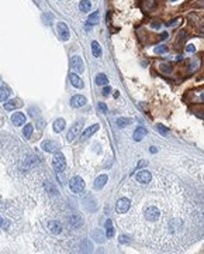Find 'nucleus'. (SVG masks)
<instances>
[{"mask_svg":"<svg viewBox=\"0 0 204 254\" xmlns=\"http://www.w3.org/2000/svg\"><path fill=\"white\" fill-rule=\"evenodd\" d=\"M201 100H204V93H203V95H201Z\"/></svg>","mask_w":204,"mask_h":254,"instance_id":"nucleus-45","label":"nucleus"},{"mask_svg":"<svg viewBox=\"0 0 204 254\" xmlns=\"http://www.w3.org/2000/svg\"><path fill=\"white\" fill-rule=\"evenodd\" d=\"M9 95H10L9 88H7V86H1V88H0V102H4L9 98Z\"/></svg>","mask_w":204,"mask_h":254,"instance_id":"nucleus-22","label":"nucleus"},{"mask_svg":"<svg viewBox=\"0 0 204 254\" xmlns=\"http://www.w3.org/2000/svg\"><path fill=\"white\" fill-rule=\"evenodd\" d=\"M99 129H100V126H99V124H93L92 127H89L87 130H85V131H83V134H82V137H80V140H82V141L87 140V138H89L90 135L94 134V133H96V131H97Z\"/></svg>","mask_w":204,"mask_h":254,"instance_id":"nucleus-11","label":"nucleus"},{"mask_svg":"<svg viewBox=\"0 0 204 254\" xmlns=\"http://www.w3.org/2000/svg\"><path fill=\"white\" fill-rule=\"evenodd\" d=\"M156 151H158V148H156V147H151V152H153V154H155Z\"/></svg>","mask_w":204,"mask_h":254,"instance_id":"nucleus-41","label":"nucleus"},{"mask_svg":"<svg viewBox=\"0 0 204 254\" xmlns=\"http://www.w3.org/2000/svg\"><path fill=\"white\" fill-rule=\"evenodd\" d=\"M146 165V161H141L138 165H136V169H139V168H142V167H145Z\"/></svg>","mask_w":204,"mask_h":254,"instance_id":"nucleus-38","label":"nucleus"},{"mask_svg":"<svg viewBox=\"0 0 204 254\" xmlns=\"http://www.w3.org/2000/svg\"><path fill=\"white\" fill-rule=\"evenodd\" d=\"M197 6H200V7H204V0H199Z\"/></svg>","mask_w":204,"mask_h":254,"instance_id":"nucleus-40","label":"nucleus"},{"mask_svg":"<svg viewBox=\"0 0 204 254\" xmlns=\"http://www.w3.org/2000/svg\"><path fill=\"white\" fill-rule=\"evenodd\" d=\"M146 134H148V131H146L145 127H138L135 131H134V140H135V141H141Z\"/></svg>","mask_w":204,"mask_h":254,"instance_id":"nucleus-13","label":"nucleus"},{"mask_svg":"<svg viewBox=\"0 0 204 254\" xmlns=\"http://www.w3.org/2000/svg\"><path fill=\"white\" fill-rule=\"evenodd\" d=\"M128 241H130V239H128L127 236H121V237H120V243H128Z\"/></svg>","mask_w":204,"mask_h":254,"instance_id":"nucleus-37","label":"nucleus"},{"mask_svg":"<svg viewBox=\"0 0 204 254\" xmlns=\"http://www.w3.org/2000/svg\"><path fill=\"white\" fill-rule=\"evenodd\" d=\"M92 237H93L97 243H102L103 240H104V234H103L102 230H94V232L92 233Z\"/></svg>","mask_w":204,"mask_h":254,"instance_id":"nucleus-26","label":"nucleus"},{"mask_svg":"<svg viewBox=\"0 0 204 254\" xmlns=\"http://www.w3.org/2000/svg\"><path fill=\"white\" fill-rule=\"evenodd\" d=\"M48 229L51 230L54 234H59V233L62 232V226H61V223L56 222V220H49V222H48Z\"/></svg>","mask_w":204,"mask_h":254,"instance_id":"nucleus-10","label":"nucleus"},{"mask_svg":"<svg viewBox=\"0 0 204 254\" xmlns=\"http://www.w3.org/2000/svg\"><path fill=\"white\" fill-rule=\"evenodd\" d=\"M70 68L75 71V72H83L85 69V64H83V59L79 57V55H73L70 58Z\"/></svg>","mask_w":204,"mask_h":254,"instance_id":"nucleus-5","label":"nucleus"},{"mask_svg":"<svg viewBox=\"0 0 204 254\" xmlns=\"http://www.w3.org/2000/svg\"><path fill=\"white\" fill-rule=\"evenodd\" d=\"M182 59H183L182 55H177V57H176V61H182Z\"/></svg>","mask_w":204,"mask_h":254,"instance_id":"nucleus-42","label":"nucleus"},{"mask_svg":"<svg viewBox=\"0 0 204 254\" xmlns=\"http://www.w3.org/2000/svg\"><path fill=\"white\" fill-rule=\"evenodd\" d=\"M155 4H156V0H149V1L146 3V7H148V9H152Z\"/></svg>","mask_w":204,"mask_h":254,"instance_id":"nucleus-36","label":"nucleus"},{"mask_svg":"<svg viewBox=\"0 0 204 254\" xmlns=\"http://www.w3.org/2000/svg\"><path fill=\"white\" fill-rule=\"evenodd\" d=\"M168 51H169V48L166 45H158V47H155V52L156 54H166Z\"/></svg>","mask_w":204,"mask_h":254,"instance_id":"nucleus-29","label":"nucleus"},{"mask_svg":"<svg viewBox=\"0 0 204 254\" xmlns=\"http://www.w3.org/2000/svg\"><path fill=\"white\" fill-rule=\"evenodd\" d=\"M135 181L139 185H148L152 181V174L149 171H139L135 177Z\"/></svg>","mask_w":204,"mask_h":254,"instance_id":"nucleus-3","label":"nucleus"},{"mask_svg":"<svg viewBox=\"0 0 204 254\" xmlns=\"http://www.w3.org/2000/svg\"><path fill=\"white\" fill-rule=\"evenodd\" d=\"M92 51H93V55L96 58H100V55H102V47H100V44L97 41L92 42Z\"/></svg>","mask_w":204,"mask_h":254,"instance_id":"nucleus-19","label":"nucleus"},{"mask_svg":"<svg viewBox=\"0 0 204 254\" xmlns=\"http://www.w3.org/2000/svg\"><path fill=\"white\" fill-rule=\"evenodd\" d=\"M79 7H80V11L87 13V11H90V9H92V3H90L89 0H82L80 4H79Z\"/></svg>","mask_w":204,"mask_h":254,"instance_id":"nucleus-21","label":"nucleus"},{"mask_svg":"<svg viewBox=\"0 0 204 254\" xmlns=\"http://www.w3.org/2000/svg\"><path fill=\"white\" fill-rule=\"evenodd\" d=\"M151 27L158 30V28H161V27H162V24H161V21H152V23H151Z\"/></svg>","mask_w":204,"mask_h":254,"instance_id":"nucleus-33","label":"nucleus"},{"mask_svg":"<svg viewBox=\"0 0 204 254\" xmlns=\"http://www.w3.org/2000/svg\"><path fill=\"white\" fill-rule=\"evenodd\" d=\"M64 129H65V120H64V119L55 120V123H54V130H55L56 133H61Z\"/></svg>","mask_w":204,"mask_h":254,"instance_id":"nucleus-18","label":"nucleus"},{"mask_svg":"<svg viewBox=\"0 0 204 254\" xmlns=\"http://www.w3.org/2000/svg\"><path fill=\"white\" fill-rule=\"evenodd\" d=\"M169 1H176V0H169Z\"/></svg>","mask_w":204,"mask_h":254,"instance_id":"nucleus-46","label":"nucleus"},{"mask_svg":"<svg viewBox=\"0 0 204 254\" xmlns=\"http://www.w3.org/2000/svg\"><path fill=\"white\" fill-rule=\"evenodd\" d=\"M18 104L16 103V102H13V100H10V102H6L4 103V109L6 110H13V109H16Z\"/></svg>","mask_w":204,"mask_h":254,"instance_id":"nucleus-28","label":"nucleus"},{"mask_svg":"<svg viewBox=\"0 0 204 254\" xmlns=\"http://www.w3.org/2000/svg\"><path fill=\"white\" fill-rule=\"evenodd\" d=\"M186 51L187 52H194V51H196V47H194L193 44H189V45L186 47Z\"/></svg>","mask_w":204,"mask_h":254,"instance_id":"nucleus-35","label":"nucleus"},{"mask_svg":"<svg viewBox=\"0 0 204 254\" xmlns=\"http://www.w3.org/2000/svg\"><path fill=\"white\" fill-rule=\"evenodd\" d=\"M179 21H182L180 17H177V18H175V20H170L169 23H166V26H168V27H173V26H176Z\"/></svg>","mask_w":204,"mask_h":254,"instance_id":"nucleus-31","label":"nucleus"},{"mask_svg":"<svg viewBox=\"0 0 204 254\" xmlns=\"http://www.w3.org/2000/svg\"><path fill=\"white\" fill-rule=\"evenodd\" d=\"M56 30H58V35L62 41H68L69 37H70V33H69V28L65 23H58Z\"/></svg>","mask_w":204,"mask_h":254,"instance_id":"nucleus-6","label":"nucleus"},{"mask_svg":"<svg viewBox=\"0 0 204 254\" xmlns=\"http://www.w3.org/2000/svg\"><path fill=\"white\" fill-rule=\"evenodd\" d=\"M99 109L102 110L103 113H104V112H107V106H106V103H103V102H100V103H99Z\"/></svg>","mask_w":204,"mask_h":254,"instance_id":"nucleus-34","label":"nucleus"},{"mask_svg":"<svg viewBox=\"0 0 204 254\" xmlns=\"http://www.w3.org/2000/svg\"><path fill=\"white\" fill-rule=\"evenodd\" d=\"M69 81H70V84L73 85L75 88H83V82L80 81V78L76 73H70L69 75Z\"/></svg>","mask_w":204,"mask_h":254,"instance_id":"nucleus-14","label":"nucleus"},{"mask_svg":"<svg viewBox=\"0 0 204 254\" xmlns=\"http://www.w3.org/2000/svg\"><path fill=\"white\" fill-rule=\"evenodd\" d=\"M52 164H54V168L56 172H62L64 169L66 168V160H65V155L62 152H55L54 155V160H52Z\"/></svg>","mask_w":204,"mask_h":254,"instance_id":"nucleus-1","label":"nucleus"},{"mask_svg":"<svg viewBox=\"0 0 204 254\" xmlns=\"http://www.w3.org/2000/svg\"><path fill=\"white\" fill-rule=\"evenodd\" d=\"M130 208H131V201H130L128 198H121V199H118V202L116 205V210H117V213H120V215L127 213V212L130 210Z\"/></svg>","mask_w":204,"mask_h":254,"instance_id":"nucleus-4","label":"nucleus"},{"mask_svg":"<svg viewBox=\"0 0 204 254\" xmlns=\"http://www.w3.org/2000/svg\"><path fill=\"white\" fill-rule=\"evenodd\" d=\"M168 37H169V35H168V33H166V31H163V33L161 34V40H166Z\"/></svg>","mask_w":204,"mask_h":254,"instance_id":"nucleus-39","label":"nucleus"},{"mask_svg":"<svg viewBox=\"0 0 204 254\" xmlns=\"http://www.w3.org/2000/svg\"><path fill=\"white\" fill-rule=\"evenodd\" d=\"M1 223H3V219H1V216H0V226H1Z\"/></svg>","mask_w":204,"mask_h":254,"instance_id":"nucleus-44","label":"nucleus"},{"mask_svg":"<svg viewBox=\"0 0 204 254\" xmlns=\"http://www.w3.org/2000/svg\"><path fill=\"white\" fill-rule=\"evenodd\" d=\"M107 182V175H100L96 181H94V188L96 189H103V186Z\"/></svg>","mask_w":204,"mask_h":254,"instance_id":"nucleus-17","label":"nucleus"},{"mask_svg":"<svg viewBox=\"0 0 204 254\" xmlns=\"http://www.w3.org/2000/svg\"><path fill=\"white\" fill-rule=\"evenodd\" d=\"M110 93H111V88H110V86H104V88H103V95H104V96H108Z\"/></svg>","mask_w":204,"mask_h":254,"instance_id":"nucleus-32","label":"nucleus"},{"mask_svg":"<svg viewBox=\"0 0 204 254\" xmlns=\"http://www.w3.org/2000/svg\"><path fill=\"white\" fill-rule=\"evenodd\" d=\"M156 130H158L159 133H162L163 135H166L168 133H169V129L165 127V126H162V124H158V126H156Z\"/></svg>","mask_w":204,"mask_h":254,"instance_id":"nucleus-30","label":"nucleus"},{"mask_svg":"<svg viewBox=\"0 0 204 254\" xmlns=\"http://www.w3.org/2000/svg\"><path fill=\"white\" fill-rule=\"evenodd\" d=\"M68 222L73 226V227H79V226H82V219L78 216V215H70L68 218Z\"/></svg>","mask_w":204,"mask_h":254,"instance_id":"nucleus-16","label":"nucleus"},{"mask_svg":"<svg viewBox=\"0 0 204 254\" xmlns=\"http://www.w3.org/2000/svg\"><path fill=\"white\" fill-rule=\"evenodd\" d=\"M159 71L163 72V73H170L173 71V67L170 64H168V62H161L159 64Z\"/></svg>","mask_w":204,"mask_h":254,"instance_id":"nucleus-20","label":"nucleus"},{"mask_svg":"<svg viewBox=\"0 0 204 254\" xmlns=\"http://www.w3.org/2000/svg\"><path fill=\"white\" fill-rule=\"evenodd\" d=\"M11 121H13L14 126H21V124L25 123V116L23 113H14L11 116Z\"/></svg>","mask_w":204,"mask_h":254,"instance_id":"nucleus-12","label":"nucleus"},{"mask_svg":"<svg viewBox=\"0 0 204 254\" xmlns=\"http://www.w3.org/2000/svg\"><path fill=\"white\" fill-rule=\"evenodd\" d=\"M33 130H34V127H33V124H25L24 126V130H23V134L25 138H30L31 134H33Z\"/></svg>","mask_w":204,"mask_h":254,"instance_id":"nucleus-25","label":"nucleus"},{"mask_svg":"<svg viewBox=\"0 0 204 254\" xmlns=\"http://www.w3.org/2000/svg\"><path fill=\"white\" fill-rule=\"evenodd\" d=\"M106 236L108 237V239H111V237L114 236V227H113V222L110 219L106 220Z\"/></svg>","mask_w":204,"mask_h":254,"instance_id":"nucleus-15","label":"nucleus"},{"mask_svg":"<svg viewBox=\"0 0 204 254\" xmlns=\"http://www.w3.org/2000/svg\"><path fill=\"white\" fill-rule=\"evenodd\" d=\"M86 104V98L82 96V95H75L72 99H70V106L75 107V109H79V107H83Z\"/></svg>","mask_w":204,"mask_h":254,"instance_id":"nucleus-8","label":"nucleus"},{"mask_svg":"<svg viewBox=\"0 0 204 254\" xmlns=\"http://www.w3.org/2000/svg\"><path fill=\"white\" fill-rule=\"evenodd\" d=\"M69 188H70L72 192L80 193V192H83V189H85V181H83L80 177H73V178L70 179V182H69Z\"/></svg>","mask_w":204,"mask_h":254,"instance_id":"nucleus-2","label":"nucleus"},{"mask_svg":"<svg viewBox=\"0 0 204 254\" xmlns=\"http://www.w3.org/2000/svg\"><path fill=\"white\" fill-rule=\"evenodd\" d=\"M200 30H201V33H204V24L201 26V28H200Z\"/></svg>","mask_w":204,"mask_h":254,"instance_id":"nucleus-43","label":"nucleus"},{"mask_svg":"<svg viewBox=\"0 0 204 254\" xmlns=\"http://www.w3.org/2000/svg\"><path fill=\"white\" fill-rule=\"evenodd\" d=\"M131 123V120L130 119H124V117H120L117 120V126H118L120 129H122V127H125V126H128Z\"/></svg>","mask_w":204,"mask_h":254,"instance_id":"nucleus-27","label":"nucleus"},{"mask_svg":"<svg viewBox=\"0 0 204 254\" xmlns=\"http://www.w3.org/2000/svg\"><path fill=\"white\" fill-rule=\"evenodd\" d=\"M96 84L97 85H107L108 84V79H107V76L104 75V73H99L97 76H96Z\"/></svg>","mask_w":204,"mask_h":254,"instance_id":"nucleus-24","label":"nucleus"},{"mask_svg":"<svg viewBox=\"0 0 204 254\" xmlns=\"http://www.w3.org/2000/svg\"><path fill=\"white\" fill-rule=\"evenodd\" d=\"M42 150L44 151H47V152H56L58 151V143L56 141H52V140H47V141H44L42 143Z\"/></svg>","mask_w":204,"mask_h":254,"instance_id":"nucleus-9","label":"nucleus"},{"mask_svg":"<svg viewBox=\"0 0 204 254\" xmlns=\"http://www.w3.org/2000/svg\"><path fill=\"white\" fill-rule=\"evenodd\" d=\"M80 127H82V123H75L68 131V135H66V140L68 141H73L76 135H79L80 133Z\"/></svg>","mask_w":204,"mask_h":254,"instance_id":"nucleus-7","label":"nucleus"},{"mask_svg":"<svg viewBox=\"0 0 204 254\" xmlns=\"http://www.w3.org/2000/svg\"><path fill=\"white\" fill-rule=\"evenodd\" d=\"M99 18H100V13L99 11H94L92 16H89V24H92V26H94V24H97L99 23Z\"/></svg>","mask_w":204,"mask_h":254,"instance_id":"nucleus-23","label":"nucleus"}]
</instances>
